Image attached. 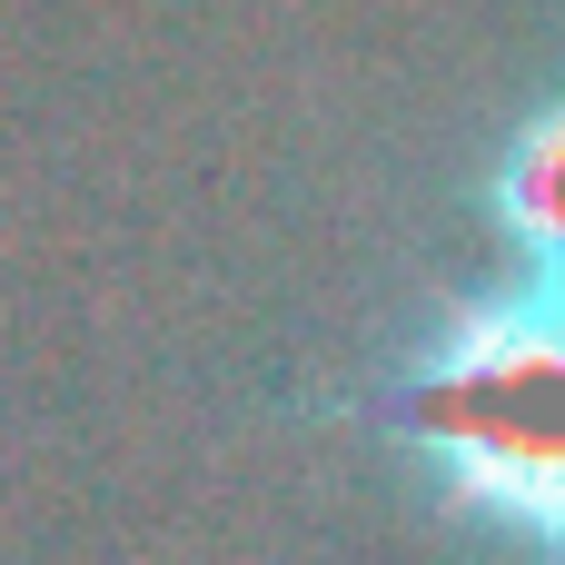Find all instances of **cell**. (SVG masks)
Returning a JSON list of instances; mask_svg holds the SVG:
<instances>
[{
	"instance_id": "cell-1",
	"label": "cell",
	"mask_w": 565,
	"mask_h": 565,
	"mask_svg": "<svg viewBox=\"0 0 565 565\" xmlns=\"http://www.w3.org/2000/svg\"><path fill=\"white\" fill-rule=\"evenodd\" d=\"M397 427L437 457L457 507L526 546H565V278L457 318L407 367Z\"/></svg>"
},
{
	"instance_id": "cell-2",
	"label": "cell",
	"mask_w": 565,
	"mask_h": 565,
	"mask_svg": "<svg viewBox=\"0 0 565 565\" xmlns=\"http://www.w3.org/2000/svg\"><path fill=\"white\" fill-rule=\"evenodd\" d=\"M497 209H507L526 268H536V278H565V99L546 119L516 129V149H507V169H497Z\"/></svg>"
}]
</instances>
